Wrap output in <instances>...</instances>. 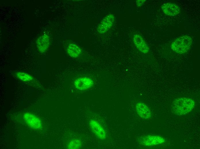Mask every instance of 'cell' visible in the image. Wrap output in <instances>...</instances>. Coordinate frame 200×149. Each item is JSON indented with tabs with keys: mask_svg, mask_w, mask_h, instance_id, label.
Here are the masks:
<instances>
[{
	"mask_svg": "<svg viewBox=\"0 0 200 149\" xmlns=\"http://www.w3.org/2000/svg\"><path fill=\"white\" fill-rule=\"evenodd\" d=\"M195 102L192 99L186 97L175 99L171 105V111L174 114L183 115L189 113L194 108Z\"/></svg>",
	"mask_w": 200,
	"mask_h": 149,
	"instance_id": "1",
	"label": "cell"
},
{
	"mask_svg": "<svg viewBox=\"0 0 200 149\" xmlns=\"http://www.w3.org/2000/svg\"><path fill=\"white\" fill-rule=\"evenodd\" d=\"M192 42V39L190 36H182L172 42L171 45V48L173 51L178 53H184L188 51Z\"/></svg>",
	"mask_w": 200,
	"mask_h": 149,
	"instance_id": "2",
	"label": "cell"
},
{
	"mask_svg": "<svg viewBox=\"0 0 200 149\" xmlns=\"http://www.w3.org/2000/svg\"><path fill=\"white\" fill-rule=\"evenodd\" d=\"M89 124L91 131L98 138L102 140L106 138V131L98 121L94 119H91L89 121Z\"/></svg>",
	"mask_w": 200,
	"mask_h": 149,
	"instance_id": "3",
	"label": "cell"
},
{
	"mask_svg": "<svg viewBox=\"0 0 200 149\" xmlns=\"http://www.w3.org/2000/svg\"><path fill=\"white\" fill-rule=\"evenodd\" d=\"M94 84L93 80L88 77H80L76 79L74 82L75 88L78 90L83 91L92 87Z\"/></svg>",
	"mask_w": 200,
	"mask_h": 149,
	"instance_id": "4",
	"label": "cell"
},
{
	"mask_svg": "<svg viewBox=\"0 0 200 149\" xmlns=\"http://www.w3.org/2000/svg\"><path fill=\"white\" fill-rule=\"evenodd\" d=\"M165 141L164 139L162 137L154 135L144 136L141 137L140 140L142 144L147 146H154L161 144Z\"/></svg>",
	"mask_w": 200,
	"mask_h": 149,
	"instance_id": "5",
	"label": "cell"
},
{
	"mask_svg": "<svg viewBox=\"0 0 200 149\" xmlns=\"http://www.w3.org/2000/svg\"><path fill=\"white\" fill-rule=\"evenodd\" d=\"M114 20L113 15L109 14L106 16L98 25L97 30L101 34L106 33L111 28Z\"/></svg>",
	"mask_w": 200,
	"mask_h": 149,
	"instance_id": "6",
	"label": "cell"
},
{
	"mask_svg": "<svg viewBox=\"0 0 200 149\" xmlns=\"http://www.w3.org/2000/svg\"><path fill=\"white\" fill-rule=\"evenodd\" d=\"M24 117L26 122L31 128L34 129H39L42 127L41 121L34 114L26 113L24 114Z\"/></svg>",
	"mask_w": 200,
	"mask_h": 149,
	"instance_id": "7",
	"label": "cell"
},
{
	"mask_svg": "<svg viewBox=\"0 0 200 149\" xmlns=\"http://www.w3.org/2000/svg\"><path fill=\"white\" fill-rule=\"evenodd\" d=\"M136 109L137 114L142 118L148 119L151 118V111L148 106L143 103H137L136 105Z\"/></svg>",
	"mask_w": 200,
	"mask_h": 149,
	"instance_id": "8",
	"label": "cell"
},
{
	"mask_svg": "<svg viewBox=\"0 0 200 149\" xmlns=\"http://www.w3.org/2000/svg\"><path fill=\"white\" fill-rule=\"evenodd\" d=\"M133 41L137 49L142 52L146 54L149 50V46L143 38L140 35L136 34L134 36Z\"/></svg>",
	"mask_w": 200,
	"mask_h": 149,
	"instance_id": "9",
	"label": "cell"
},
{
	"mask_svg": "<svg viewBox=\"0 0 200 149\" xmlns=\"http://www.w3.org/2000/svg\"><path fill=\"white\" fill-rule=\"evenodd\" d=\"M36 43L39 50L42 52H45L50 46V38L47 34H43L38 38Z\"/></svg>",
	"mask_w": 200,
	"mask_h": 149,
	"instance_id": "10",
	"label": "cell"
},
{
	"mask_svg": "<svg viewBox=\"0 0 200 149\" xmlns=\"http://www.w3.org/2000/svg\"><path fill=\"white\" fill-rule=\"evenodd\" d=\"M162 8L164 13L169 15H175L180 11V8L178 5L171 3L164 4Z\"/></svg>",
	"mask_w": 200,
	"mask_h": 149,
	"instance_id": "11",
	"label": "cell"
},
{
	"mask_svg": "<svg viewBox=\"0 0 200 149\" xmlns=\"http://www.w3.org/2000/svg\"><path fill=\"white\" fill-rule=\"evenodd\" d=\"M67 52L70 57L73 58H76L81 54L82 50L76 44L71 43L68 46Z\"/></svg>",
	"mask_w": 200,
	"mask_h": 149,
	"instance_id": "12",
	"label": "cell"
},
{
	"mask_svg": "<svg viewBox=\"0 0 200 149\" xmlns=\"http://www.w3.org/2000/svg\"><path fill=\"white\" fill-rule=\"evenodd\" d=\"M82 145L81 140L78 139H74L70 141L67 148L70 149H77L80 148Z\"/></svg>",
	"mask_w": 200,
	"mask_h": 149,
	"instance_id": "13",
	"label": "cell"
},
{
	"mask_svg": "<svg viewBox=\"0 0 200 149\" xmlns=\"http://www.w3.org/2000/svg\"><path fill=\"white\" fill-rule=\"evenodd\" d=\"M16 77L24 81H28L32 79V77L29 74L23 72H18L16 74Z\"/></svg>",
	"mask_w": 200,
	"mask_h": 149,
	"instance_id": "14",
	"label": "cell"
},
{
	"mask_svg": "<svg viewBox=\"0 0 200 149\" xmlns=\"http://www.w3.org/2000/svg\"><path fill=\"white\" fill-rule=\"evenodd\" d=\"M145 0H137L136 1V4L138 6H141L144 3Z\"/></svg>",
	"mask_w": 200,
	"mask_h": 149,
	"instance_id": "15",
	"label": "cell"
}]
</instances>
